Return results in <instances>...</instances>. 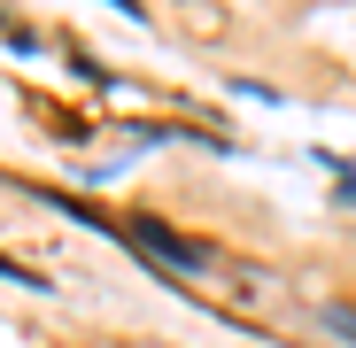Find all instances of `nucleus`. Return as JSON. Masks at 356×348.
I'll return each instance as SVG.
<instances>
[{"instance_id": "obj_1", "label": "nucleus", "mask_w": 356, "mask_h": 348, "mask_svg": "<svg viewBox=\"0 0 356 348\" xmlns=\"http://www.w3.org/2000/svg\"><path fill=\"white\" fill-rule=\"evenodd\" d=\"M318 317H325V325H333L341 340H356V310H318Z\"/></svg>"}]
</instances>
